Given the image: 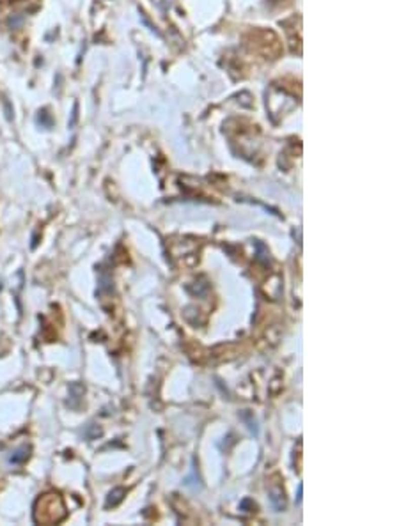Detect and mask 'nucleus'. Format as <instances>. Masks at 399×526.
<instances>
[{"instance_id": "1", "label": "nucleus", "mask_w": 399, "mask_h": 526, "mask_svg": "<svg viewBox=\"0 0 399 526\" xmlns=\"http://www.w3.org/2000/svg\"><path fill=\"white\" fill-rule=\"evenodd\" d=\"M68 515V508L64 505L61 494L47 493L39 496L34 505V521L37 524H59Z\"/></svg>"}, {"instance_id": "2", "label": "nucleus", "mask_w": 399, "mask_h": 526, "mask_svg": "<svg viewBox=\"0 0 399 526\" xmlns=\"http://www.w3.org/2000/svg\"><path fill=\"white\" fill-rule=\"evenodd\" d=\"M29 457H30V447L29 445H22V447H18L16 450H13L11 454L8 455V462L13 466H20L29 461Z\"/></svg>"}, {"instance_id": "3", "label": "nucleus", "mask_w": 399, "mask_h": 526, "mask_svg": "<svg viewBox=\"0 0 399 526\" xmlns=\"http://www.w3.org/2000/svg\"><path fill=\"white\" fill-rule=\"evenodd\" d=\"M84 393H86V388H84L80 383H71V384H69V399H68L69 408H78V404H80V401H82Z\"/></svg>"}, {"instance_id": "4", "label": "nucleus", "mask_w": 399, "mask_h": 526, "mask_svg": "<svg viewBox=\"0 0 399 526\" xmlns=\"http://www.w3.org/2000/svg\"><path fill=\"white\" fill-rule=\"evenodd\" d=\"M125 494H126V491L123 489V487H115V489H112L110 493H108V496H107L105 507H107V508L117 507V505L123 501V498H125Z\"/></svg>"}, {"instance_id": "5", "label": "nucleus", "mask_w": 399, "mask_h": 526, "mask_svg": "<svg viewBox=\"0 0 399 526\" xmlns=\"http://www.w3.org/2000/svg\"><path fill=\"white\" fill-rule=\"evenodd\" d=\"M270 501L271 505H273V508L277 512H282L286 508V500H284V493H282V489H273L270 493Z\"/></svg>"}, {"instance_id": "6", "label": "nucleus", "mask_w": 399, "mask_h": 526, "mask_svg": "<svg viewBox=\"0 0 399 526\" xmlns=\"http://www.w3.org/2000/svg\"><path fill=\"white\" fill-rule=\"evenodd\" d=\"M84 436H86V440H96L98 436H101V429L96 425H89L87 427V430L84 432Z\"/></svg>"}]
</instances>
